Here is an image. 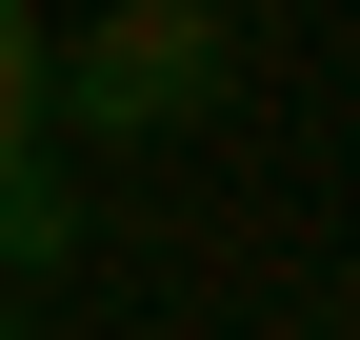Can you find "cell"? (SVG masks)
Listing matches in <instances>:
<instances>
[{
  "instance_id": "7a4b0ae2",
  "label": "cell",
  "mask_w": 360,
  "mask_h": 340,
  "mask_svg": "<svg viewBox=\"0 0 360 340\" xmlns=\"http://www.w3.org/2000/svg\"><path fill=\"white\" fill-rule=\"evenodd\" d=\"M60 261H80V181L40 140H0V280H60Z\"/></svg>"
},
{
  "instance_id": "277c9868",
  "label": "cell",
  "mask_w": 360,
  "mask_h": 340,
  "mask_svg": "<svg viewBox=\"0 0 360 340\" xmlns=\"http://www.w3.org/2000/svg\"><path fill=\"white\" fill-rule=\"evenodd\" d=\"M0 340H40V320H0Z\"/></svg>"
},
{
  "instance_id": "3957f363",
  "label": "cell",
  "mask_w": 360,
  "mask_h": 340,
  "mask_svg": "<svg viewBox=\"0 0 360 340\" xmlns=\"http://www.w3.org/2000/svg\"><path fill=\"white\" fill-rule=\"evenodd\" d=\"M0 140H40V20L0 0Z\"/></svg>"
},
{
  "instance_id": "6da1fadb",
  "label": "cell",
  "mask_w": 360,
  "mask_h": 340,
  "mask_svg": "<svg viewBox=\"0 0 360 340\" xmlns=\"http://www.w3.org/2000/svg\"><path fill=\"white\" fill-rule=\"evenodd\" d=\"M220 80H240V20H220V0H120V20L40 40V120H80V140H160Z\"/></svg>"
}]
</instances>
